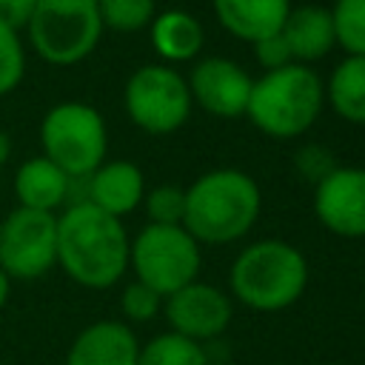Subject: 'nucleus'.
I'll return each instance as SVG.
<instances>
[{"instance_id":"f257e3e1","label":"nucleus","mask_w":365,"mask_h":365,"mask_svg":"<svg viewBox=\"0 0 365 365\" xmlns=\"http://www.w3.org/2000/svg\"><path fill=\"white\" fill-rule=\"evenodd\" d=\"M123 222L91 202H74L57 217V265L83 288H111L128 268Z\"/></svg>"},{"instance_id":"f03ea898","label":"nucleus","mask_w":365,"mask_h":365,"mask_svg":"<svg viewBox=\"0 0 365 365\" xmlns=\"http://www.w3.org/2000/svg\"><path fill=\"white\" fill-rule=\"evenodd\" d=\"M262 208L259 185L240 168H214L185 188L182 228L202 245H225L245 237Z\"/></svg>"},{"instance_id":"7ed1b4c3","label":"nucleus","mask_w":365,"mask_h":365,"mask_svg":"<svg viewBox=\"0 0 365 365\" xmlns=\"http://www.w3.org/2000/svg\"><path fill=\"white\" fill-rule=\"evenodd\" d=\"M325 106V83L311 66L291 63L277 71H262L251 83L245 117L257 131L274 140L305 134Z\"/></svg>"},{"instance_id":"20e7f679","label":"nucleus","mask_w":365,"mask_h":365,"mask_svg":"<svg viewBox=\"0 0 365 365\" xmlns=\"http://www.w3.org/2000/svg\"><path fill=\"white\" fill-rule=\"evenodd\" d=\"M231 294L254 311H282L294 305L308 285L302 251L285 240H257L242 248L228 274Z\"/></svg>"},{"instance_id":"39448f33","label":"nucleus","mask_w":365,"mask_h":365,"mask_svg":"<svg viewBox=\"0 0 365 365\" xmlns=\"http://www.w3.org/2000/svg\"><path fill=\"white\" fill-rule=\"evenodd\" d=\"M40 143L46 160H51L71 180H86L106 163L108 131L94 106L66 100L46 111L40 123Z\"/></svg>"},{"instance_id":"423d86ee","label":"nucleus","mask_w":365,"mask_h":365,"mask_svg":"<svg viewBox=\"0 0 365 365\" xmlns=\"http://www.w3.org/2000/svg\"><path fill=\"white\" fill-rule=\"evenodd\" d=\"M34 51L51 66L86 60L103 34L97 0H40L26 23Z\"/></svg>"},{"instance_id":"0eeeda50","label":"nucleus","mask_w":365,"mask_h":365,"mask_svg":"<svg viewBox=\"0 0 365 365\" xmlns=\"http://www.w3.org/2000/svg\"><path fill=\"white\" fill-rule=\"evenodd\" d=\"M200 242L182 225L148 222L128 245V265L134 268L137 282L148 285L163 299L194 282L200 274Z\"/></svg>"},{"instance_id":"6e6552de","label":"nucleus","mask_w":365,"mask_h":365,"mask_svg":"<svg viewBox=\"0 0 365 365\" xmlns=\"http://www.w3.org/2000/svg\"><path fill=\"white\" fill-rule=\"evenodd\" d=\"M123 106L137 128L163 137V134H174L188 123L194 103L188 83L177 68L165 63H148L140 66L125 80Z\"/></svg>"},{"instance_id":"1a4fd4ad","label":"nucleus","mask_w":365,"mask_h":365,"mask_svg":"<svg viewBox=\"0 0 365 365\" xmlns=\"http://www.w3.org/2000/svg\"><path fill=\"white\" fill-rule=\"evenodd\" d=\"M57 265V217L14 208L0 222V268L9 279H37Z\"/></svg>"},{"instance_id":"9d476101","label":"nucleus","mask_w":365,"mask_h":365,"mask_svg":"<svg viewBox=\"0 0 365 365\" xmlns=\"http://www.w3.org/2000/svg\"><path fill=\"white\" fill-rule=\"evenodd\" d=\"M165 319L171 325L174 334L194 339V342H208L217 339L228 322H231V299L222 288L211 285V282H188L180 291L168 294L163 302Z\"/></svg>"},{"instance_id":"9b49d317","label":"nucleus","mask_w":365,"mask_h":365,"mask_svg":"<svg viewBox=\"0 0 365 365\" xmlns=\"http://www.w3.org/2000/svg\"><path fill=\"white\" fill-rule=\"evenodd\" d=\"M185 83L191 91V103L205 108L211 117H220V120L245 117L254 80L240 63L228 57H202L194 63Z\"/></svg>"},{"instance_id":"f8f14e48","label":"nucleus","mask_w":365,"mask_h":365,"mask_svg":"<svg viewBox=\"0 0 365 365\" xmlns=\"http://www.w3.org/2000/svg\"><path fill=\"white\" fill-rule=\"evenodd\" d=\"M314 214L336 237H365V168L336 165L314 185Z\"/></svg>"},{"instance_id":"ddd939ff","label":"nucleus","mask_w":365,"mask_h":365,"mask_svg":"<svg viewBox=\"0 0 365 365\" xmlns=\"http://www.w3.org/2000/svg\"><path fill=\"white\" fill-rule=\"evenodd\" d=\"M145 197V177L128 160H108L86 177V202L111 217L131 214Z\"/></svg>"},{"instance_id":"4468645a","label":"nucleus","mask_w":365,"mask_h":365,"mask_svg":"<svg viewBox=\"0 0 365 365\" xmlns=\"http://www.w3.org/2000/svg\"><path fill=\"white\" fill-rule=\"evenodd\" d=\"M137 336L125 322L100 319L74 336L66 365H137Z\"/></svg>"},{"instance_id":"2eb2a0df","label":"nucleus","mask_w":365,"mask_h":365,"mask_svg":"<svg viewBox=\"0 0 365 365\" xmlns=\"http://www.w3.org/2000/svg\"><path fill=\"white\" fill-rule=\"evenodd\" d=\"M217 23L237 40L257 43L279 34L291 0H211Z\"/></svg>"},{"instance_id":"dca6fc26","label":"nucleus","mask_w":365,"mask_h":365,"mask_svg":"<svg viewBox=\"0 0 365 365\" xmlns=\"http://www.w3.org/2000/svg\"><path fill=\"white\" fill-rule=\"evenodd\" d=\"M279 34L291 48L294 63H302V66L322 60L336 46L331 9H322V6H297V9L291 6Z\"/></svg>"},{"instance_id":"f3484780","label":"nucleus","mask_w":365,"mask_h":365,"mask_svg":"<svg viewBox=\"0 0 365 365\" xmlns=\"http://www.w3.org/2000/svg\"><path fill=\"white\" fill-rule=\"evenodd\" d=\"M14 194L20 208L54 214L71 197V177L46 157L26 160L14 174Z\"/></svg>"},{"instance_id":"a211bd4d","label":"nucleus","mask_w":365,"mask_h":365,"mask_svg":"<svg viewBox=\"0 0 365 365\" xmlns=\"http://www.w3.org/2000/svg\"><path fill=\"white\" fill-rule=\"evenodd\" d=\"M148 34H151V46L154 51L168 63H185V60H194L205 43V29L202 23L191 14V11H182V9H168V11H160L151 26H148Z\"/></svg>"},{"instance_id":"6ab92c4d","label":"nucleus","mask_w":365,"mask_h":365,"mask_svg":"<svg viewBox=\"0 0 365 365\" xmlns=\"http://www.w3.org/2000/svg\"><path fill=\"white\" fill-rule=\"evenodd\" d=\"M325 100L342 120L365 125V57L348 54L334 66L325 83Z\"/></svg>"},{"instance_id":"aec40b11","label":"nucleus","mask_w":365,"mask_h":365,"mask_svg":"<svg viewBox=\"0 0 365 365\" xmlns=\"http://www.w3.org/2000/svg\"><path fill=\"white\" fill-rule=\"evenodd\" d=\"M137 365H208V356L200 342L168 331L140 345Z\"/></svg>"},{"instance_id":"412c9836","label":"nucleus","mask_w":365,"mask_h":365,"mask_svg":"<svg viewBox=\"0 0 365 365\" xmlns=\"http://www.w3.org/2000/svg\"><path fill=\"white\" fill-rule=\"evenodd\" d=\"M103 29H114L123 34L143 31L157 17L154 0H97Z\"/></svg>"},{"instance_id":"4be33fe9","label":"nucleus","mask_w":365,"mask_h":365,"mask_svg":"<svg viewBox=\"0 0 365 365\" xmlns=\"http://www.w3.org/2000/svg\"><path fill=\"white\" fill-rule=\"evenodd\" d=\"M331 20L336 46H342L345 54L365 57V0H334Z\"/></svg>"},{"instance_id":"5701e85b","label":"nucleus","mask_w":365,"mask_h":365,"mask_svg":"<svg viewBox=\"0 0 365 365\" xmlns=\"http://www.w3.org/2000/svg\"><path fill=\"white\" fill-rule=\"evenodd\" d=\"M145 214H148V222L154 225H182V217H185V188L180 185H157L151 188L145 197Z\"/></svg>"},{"instance_id":"b1692460","label":"nucleus","mask_w":365,"mask_h":365,"mask_svg":"<svg viewBox=\"0 0 365 365\" xmlns=\"http://www.w3.org/2000/svg\"><path fill=\"white\" fill-rule=\"evenodd\" d=\"M26 71V54L14 29L0 20V97L14 91Z\"/></svg>"},{"instance_id":"393cba45","label":"nucleus","mask_w":365,"mask_h":365,"mask_svg":"<svg viewBox=\"0 0 365 365\" xmlns=\"http://www.w3.org/2000/svg\"><path fill=\"white\" fill-rule=\"evenodd\" d=\"M120 308H123V314H125L131 322H148V319H154V317L160 314L163 297H160L157 291H151L148 285H143V282L134 279V282H128V285L123 288Z\"/></svg>"},{"instance_id":"a878e982","label":"nucleus","mask_w":365,"mask_h":365,"mask_svg":"<svg viewBox=\"0 0 365 365\" xmlns=\"http://www.w3.org/2000/svg\"><path fill=\"white\" fill-rule=\"evenodd\" d=\"M294 168H297L308 182L317 185L319 180H325V177L336 168V163H334L331 148H325V145H319V143H305V145H299L297 154H294Z\"/></svg>"},{"instance_id":"bb28decb","label":"nucleus","mask_w":365,"mask_h":365,"mask_svg":"<svg viewBox=\"0 0 365 365\" xmlns=\"http://www.w3.org/2000/svg\"><path fill=\"white\" fill-rule=\"evenodd\" d=\"M251 46H254L257 63H259L265 71H277V68H285V66L294 63L291 48H288V43L282 40V34H271V37L257 40V43H251Z\"/></svg>"},{"instance_id":"cd10ccee","label":"nucleus","mask_w":365,"mask_h":365,"mask_svg":"<svg viewBox=\"0 0 365 365\" xmlns=\"http://www.w3.org/2000/svg\"><path fill=\"white\" fill-rule=\"evenodd\" d=\"M40 0H0V20L9 26V29H26L29 17L34 14Z\"/></svg>"},{"instance_id":"c85d7f7f","label":"nucleus","mask_w":365,"mask_h":365,"mask_svg":"<svg viewBox=\"0 0 365 365\" xmlns=\"http://www.w3.org/2000/svg\"><path fill=\"white\" fill-rule=\"evenodd\" d=\"M9 294H11V279H9V274L0 268V311H3V305L9 302Z\"/></svg>"},{"instance_id":"c756f323","label":"nucleus","mask_w":365,"mask_h":365,"mask_svg":"<svg viewBox=\"0 0 365 365\" xmlns=\"http://www.w3.org/2000/svg\"><path fill=\"white\" fill-rule=\"evenodd\" d=\"M9 154H11V140H9V134L0 128V165L9 160Z\"/></svg>"}]
</instances>
